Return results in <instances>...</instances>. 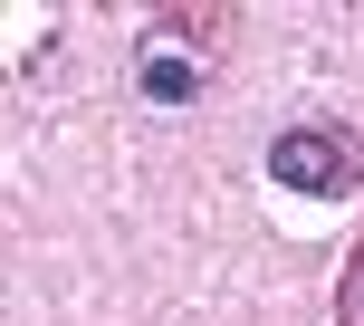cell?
<instances>
[{
    "label": "cell",
    "instance_id": "obj_1",
    "mask_svg": "<svg viewBox=\"0 0 364 326\" xmlns=\"http://www.w3.org/2000/svg\"><path fill=\"white\" fill-rule=\"evenodd\" d=\"M355 173H364V154H355L336 125H288V135L269 144V182H288L297 201H346Z\"/></svg>",
    "mask_w": 364,
    "mask_h": 326
},
{
    "label": "cell",
    "instance_id": "obj_2",
    "mask_svg": "<svg viewBox=\"0 0 364 326\" xmlns=\"http://www.w3.org/2000/svg\"><path fill=\"white\" fill-rule=\"evenodd\" d=\"M134 87H144L154 106H192V87H201V68H192V58H182V48H164V38H154V48L134 58Z\"/></svg>",
    "mask_w": 364,
    "mask_h": 326
},
{
    "label": "cell",
    "instance_id": "obj_3",
    "mask_svg": "<svg viewBox=\"0 0 364 326\" xmlns=\"http://www.w3.org/2000/svg\"><path fill=\"white\" fill-rule=\"evenodd\" d=\"M346 326H364V259H355V278H346Z\"/></svg>",
    "mask_w": 364,
    "mask_h": 326
}]
</instances>
